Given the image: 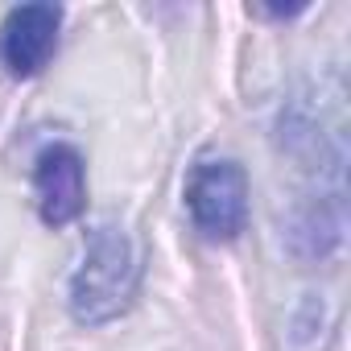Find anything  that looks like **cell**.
<instances>
[{
    "mask_svg": "<svg viewBox=\"0 0 351 351\" xmlns=\"http://www.w3.org/2000/svg\"><path fill=\"white\" fill-rule=\"evenodd\" d=\"M141 289V261L120 228H95L87 252L71 277V314L83 326H104L120 318Z\"/></svg>",
    "mask_w": 351,
    "mask_h": 351,
    "instance_id": "1",
    "label": "cell"
},
{
    "mask_svg": "<svg viewBox=\"0 0 351 351\" xmlns=\"http://www.w3.org/2000/svg\"><path fill=\"white\" fill-rule=\"evenodd\" d=\"M186 211L207 240H236L248 228V173L228 157L199 161L186 178Z\"/></svg>",
    "mask_w": 351,
    "mask_h": 351,
    "instance_id": "2",
    "label": "cell"
},
{
    "mask_svg": "<svg viewBox=\"0 0 351 351\" xmlns=\"http://www.w3.org/2000/svg\"><path fill=\"white\" fill-rule=\"evenodd\" d=\"M34 191H38V211L42 223L66 228L83 215L87 207V173L83 157L75 145H46L34 161Z\"/></svg>",
    "mask_w": 351,
    "mask_h": 351,
    "instance_id": "3",
    "label": "cell"
},
{
    "mask_svg": "<svg viewBox=\"0 0 351 351\" xmlns=\"http://www.w3.org/2000/svg\"><path fill=\"white\" fill-rule=\"evenodd\" d=\"M62 13L54 5H21L0 25V62L17 79H34L58 46Z\"/></svg>",
    "mask_w": 351,
    "mask_h": 351,
    "instance_id": "4",
    "label": "cell"
}]
</instances>
